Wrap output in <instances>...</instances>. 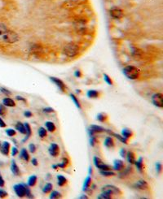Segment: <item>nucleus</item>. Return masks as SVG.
Instances as JSON below:
<instances>
[{"mask_svg":"<svg viewBox=\"0 0 163 199\" xmlns=\"http://www.w3.org/2000/svg\"><path fill=\"white\" fill-rule=\"evenodd\" d=\"M123 73L128 79L135 80L140 76V71L134 66H127L123 69Z\"/></svg>","mask_w":163,"mask_h":199,"instance_id":"obj_1","label":"nucleus"},{"mask_svg":"<svg viewBox=\"0 0 163 199\" xmlns=\"http://www.w3.org/2000/svg\"><path fill=\"white\" fill-rule=\"evenodd\" d=\"M64 53L69 57H74L79 53V47L74 43H69L64 48Z\"/></svg>","mask_w":163,"mask_h":199,"instance_id":"obj_2","label":"nucleus"},{"mask_svg":"<svg viewBox=\"0 0 163 199\" xmlns=\"http://www.w3.org/2000/svg\"><path fill=\"white\" fill-rule=\"evenodd\" d=\"M2 39H3L4 42H7V43L12 44L16 42H18L19 36L15 32L8 29L7 32L2 36Z\"/></svg>","mask_w":163,"mask_h":199,"instance_id":"obj_3","label":"nucleus"},{"mask_svg":"<svg viewBox=\"0 0 163 199\" xmlns=\"http://www.w3.org/2000/svg\"><path fill=\"white\" fill-rule=\"evenodd\" d=\"M102 192L107 193H109V194H114V195H122V191L120 190L119 188H117L114 185H107L103 186L101 188Z\"/></svg>","mask_w":163,"mask_h":199,"instance_id":"obj_4","label":"nucleus"},{"mask_svg":"<svg viewBox=\"0 0 163 199\" xmlns=\"http://www.w3.org/2000/svg\"><path fill=\"white\" fill-rule=\"evenodd\" d=\"M93 162H94L95 166L97 168H99L100 170L108 171L110 170V169H112L111 167L109 166V165L105 164V163L102 161L101 159H100L99 157H97V156H95L94 159H93Z\"/></svg>","mask_w":163,"mask_h":199,"instance_id":"obj_5","label":"nucleus"},{"mask_svg":"<svg viewBox=\"0 0 163 199\" xmlns=\"http://www.w3.org/2000/svg\"><path fill=\"white\" fill-rule=\"evenodd\" d=\"M152 103L154 105L157 107H160L162 108L163 107V95L162 94H160V93H157V94H155L152 95Z\"/></svg>","mask_w":163,"mask_h":199,"instance_id":"obj_6","label":"nucleus"},{"mask_svg":"<svg viewBox=\"0 0 163 199\" xmlns=\"http://www.w3.org/2000/svg\"><path fill=\"white\" fill-rule=\"evenodd\" d=\"M16 194L18 196L19 198H23L26 196V187L24 184H17L13 186Z\"/></svg>","mask_w":163,"mask_h":199,"instance_id":"obj_7","label":"nucleus"},{"mask_svg":"<svg viewBox=\"0 0 163 199\" xmlns=\"http://www.w3.org/2000/svg\"><path fill=\"white\" fill-rule=\"evenodd\" d=\"M105 128H103L101 126H99V125H91L90 128H88V133H89V135L90 137L91 136H94L95 133H103V132H105Z\"/></svg>","mask_w":163,"mask_h":199,"instance_id":"obj_8","label":"nucleus"},{"mask_svg":"<svg viewBox=\"0 0 163 199\" xmlns=\"http://www.w3.org/2000/svg\"><path fill=\"white\" fill-rule=\"evenodd\" d=\"M110 16H112V18L114 19H119L122 18L123 17V11L122 10H121L120 8H117V7H113L110 10Z\"/></svg>","mask_w":163,"mask_h":199,"instance_id":"obj_9","label":"nucleus"},{"mask_svg":"<svg viewBox=\"0 0 163 199\" xmlns=\"http://www.w3.org/2000/svg\"><path fill=\"white\" fill-rule=\"evenodd\" d=\"M48 151H49V154L51 155V156L53 157H56L58 156L59 153H60V147L56 143H52L50 145V147L48 149Z\"/></svg>","mask_w":163,"mask_h":199,"instance_id":"obj_10","label":"nucleus"},{"mask_svg":"<svg viewBox=\"0 0 163 199\" xmlns=\"http://www.w3.org/2000/svg\"><path fill=\"white\" fill-rule=\"evenodd\" d=\"M0 151L4 155H8L10 152V143L8 141H4L0 146Z\"/></svg>","mask_w":163,"mask_h":199,"instance_id":"obj_11","label":"nucleus"},{"mask_svg":"<svg viewBox=\"0 0 163 199\" xmlns=\"http://www.w3.org/2000/svg\"><path fill=\"white\" fill-rule=\"evenodd\" d=\"M134 187L135 188H138V189H140V190H147L149 188V184L146 182L145 181H137L135 184Z\"/></svg>","mask_w":163,"mask_h":199,"instance_id":"obj_12","label":"nucleus"},{"mask_svg":"<svg viewBox=\"0 0 163 199\" xmlns=\"http://www.w3.org/2000/svg\"><path fill=\"white\" fill-rule=\"evenodd\" d=\"M125 167L124 162L120 159H115L113 161V169L116 171H122Z\"/></svg>","mask_w":163,"mask_h":199,"instance_id":"obj_13","label":"nucleus"},{"mask_svg":"<svg viewBox=\"0 0 163 199\" xmlns=\"http://www.w3.org/2000/svg\"><path fill=\"white\" fill-rule=\"evenodd\" d=\"M51 80L52 82H54L59 89L62 91V92H65V85L64 84V82L62 81L61 80L58 79V78H56V77H51Z\"/></svg>","mask_w":163,"mask_h":199,"instance_id":"obj_14","label":"nucleus"},{"mask_svg":"<svg viewBox=\"0 0 163 199\" xmlns=\"http://www.w3.org/2000/svg\"><path fill=\"white\" fill-rule=\"evenodd\" d=\"M11 171L12 174L14 176H19L21 174V171H20V169H19V167L17 166V164L16 163L15 160H12L11 161Z\"/></svg>","mask_w":163,"mask_h":199,"instance_id":"obj_15","label":"nucleus"},{"mask_svg":"<svg viewBox=\"0 0 163 199\" xmlns=\"http://www.w3.org/2000/svg\"><path fill=\"white\" fill-rule=\"evenodd\" d=\"M135 166H136V167H137L138 171L140 172V173H142L143 171H144V159H143V158L142 157H140V159H138L137 161H135Z\"/></svg>","mask_w":163,"mask_h":199,"instance_id":"obj_16","label":"nucleus"},{"mask_svg":"<svg viewBox=\"0 0 163 199\" xmlns=\"http://www.w3.org/2000/svg\"><path fill=\"white\" fill-rule=\"evenodd\" d=\"M105 132H107L108 133H109L111 136H114L115 138H117L118 140H119L120 141H122V143H124V144H127V139H126V138H124L122 136H121V135H119V134H117V133H112V131L109 130V129H106L105 130Z\"/></svg>","mask_w":163,"mask_h":199,"instance_id":"obj_17","label":"nucleus"},{"mask_svg":"<svg viewBox=\"0 0 163 199\" xmlns=\"http://www.w3.org/2000/svg\"><path fill=\"white\" fill-rule=\"evenodd\" d=\"M3 104L5 107H13L16 106V102L13 99L10 98H5L3 100Z\"/></svg>","mask_w":163,"mask_h":199,"instance_id":"obj_18","label":"nucleus"},{"mask_svg":"<svg viewBox=\"0 0 163 199\" xmlns=\"http://www.w3.org/2000/svg\"><path fill=\"white\" fill-rule=\"evenodd\" d=\"M126 157H127L128 163H130V164H135V155L134 152L128 151V152H127Z\"/></svg>","mask_w":163,"mask_h":199,"instance_id":"obj_19","label":"nucleus"},{"mask_svg":"<svg viewBox=\"0 0 163 199\" xmlns=\"http://www.w3.org/2000/svg\"><path fill=\"white\" fill-rule=\"evenodd\" d=\"M91 185V176H88L86 178V180L84 181L83 184V190L85 192H87V191L89 190Z\"/></svg>","mask_w":163,"mask_h":199,"instance_id":"obj_20","label":"nucleus"},{"mask_svg":"<svg viewBox=\"0 0 163 199\" xmlns=\"http://www.w3.org/2000/svg\"><path fill=\"white\" fill-rule=\"evenodd\" d=\"M132 135H133V133L129 128H123L122 131V136L126 139H129L130 138H131Z\"/></svg>","mask_w":163,"mask_h":199,"instance_id":"obj_21","label":"nucleus"},{"mask_svg":"<svg viewBox=\"0 0 163 199\" xmlns=\"http://www.w3.org/2000/svg\"><path fill=\"white\" fill-rule=\"evenodd\" d=\"M105 145L107 148H112L114 146V141L111 137H107L105 140Z\"/></svg>","mask_w":163,"mask_h":199,"instance_id":"obj_22","label":"nucleus"},{"mask_svg":"<svg viewBox=\"0 0 163 199\" xmlns=\"http://www.w3.org/2000/svg\"><path fill=\"white\" fill-rule=\"evenodd\" d=\"M20 157H21V159H22L23 160H25L26 162H28V161H29V155L26 149H22L21 151V154H20Z\"/></svg>","mask_w":163,"mask_h":199,"instance_id":"obj_23","label":"nucleus"},{"mask_svg":"<svg viewBox=\"0 0 163 199\" xmlns=\"http://www.w3.org/2000/svg\"><path fill=\"white\" fill-rule=\"evenodd\" d=\"M25 128H26V138L24 139V141H27L28 139H29V138L31 136V134H32V130H31V127H30V125H29V123H26L25 124Z\"/></svg>","mask_w":163,"mask_h":199,"instance_id":"obj_24","label":"nucleus"},{"mask_svg":"<svg viewBox=\"0 0 163 199\" xmlns=\"http://www.w3.org/2000/svg\"><path fill=\"white\" fill-rule=\"evenodd\" d=\"M16 129L17 131H19L21 134H26V128H25V125L23 124L21 122H18V123L16 124Z\"/></svg>","mask_w":163,"mask_h":199,"instance_id":"obj_25","label":"nucleus"},{"mask_svg":"<svg viewBox=\"0 0 163 199\" xmlns=\"http://www.w3.org/2000/svg\"><path fill=\"white\" fill-rule=\"evenodd\" d=\"M67 183V179L61 175H58L57 176V184L59 186H64Z\"/></svg>","mask_w":163,"mask_h":199,"instance_id":"obj_26","label":"nucleus"},{"mask_svg":"<svg viewBox=\"0 0 163 199\" xmlns=\"http://www.w3.org/2000/svg\"><path fill=\"white\" fill-rule=\"evenodd\" d=\"M45 125H46L47 130H48L49 132H54V131L56 130V128L54 123H53V122H51V121H47V122H46Z\"/></svg>","mask_w":163,"mask_h":199,"instance_id":"obj_27","label":"nucleus"},{"mask_svg":"<svg viewBox=\"0 0 163 199\" xmlns=\"http://www.w3.org/2000/svg\"><path fill=\"white\" fill-rule=\"evenodd\" d=\"M37 176H31L29 178V180H28V183H27V185H29V187H33V186H34V185H36L37 183Z\"/></svg>","mask_w":163,"mask_h":199,"instance_id":"obj_28","label":"nucleus"},{"mask_svg":"<svg viewBox=\"0 0 163 199\" xmlns=\"http://www.w3.org/2000/svg\"><path fill=\"white\" fill-rule=\"evenodd\" d=\"M99 92L96 90H89L87 92V97L90 98H96L99 97Z\"/></svg>","mask_w":163,"mask_h":199,"instance_id":"obj_29","label":"nucleus"},{"mask_svg":"<svg viewBox=\"0 0 163 199\" xmlns=\"http://www.w3.org/2000/svg\"><path fill=\"white\" fill-rule=\"evenodd\" d=\"M100 173L101 174L102 176H106V177H109V176H115V175H116V174H115V172H113V171H112L111 170H108V171H101V170H100Z\"/></svg>","mask_w":163,"mask_h":199,"instance_id":"obj_30","label":"nucleus"},{"mask_svg":"<svg viewBox=\"0 0 163 199\" xmlns=\"http://www.w3.org/2000/svg\"><path fill=\"white\" fill-rule=\"evenodd\" d=\"M52 188H53L52 184H51V183H47V184H46V185H44L43 188V192L44 193H50L51 190H52Z\"/></svg>","mask_w":163,"mask_h":199,"instance_id":"obj_31","label":"nucleus"},{"mask_svg":"<svg viewBox=\"0 0 163 199\" xmlns=\"http://www.w3.org/2000/svg\"><path fill=\"white\" fill-rule=\"evenodd\" d=\"M70 97H71V99L73 100V102H74V104L76 105V107L78 109H82V107H81V104H80L78 99L76 98V96L74 94H70Z\"/></svg>","mask_w":163,"mask_h":199,"instance_id":"obj_32","label":"nucleus"},{"mask_svg":"<svg viewBox=\"0 0 163 199\" xmlns=\"http://www.w3.org/2000/svg\"><path fill=\"white\" fill-rule=\"evenodd\" d=\"M97 198L99 199H111L112 198V195L109 194V193H107L102 192V193H100V195L97 196Z\"/></svg>","mask_w":163,"mask_h":199,"instance_id":"obj_33","label":"nucleus"},{"mask_svg":"<svg viewBox=\"0 0 163 199\" xmlns=\"http://www.w3.org/2000/svg\"><path fill=\"white\" fill-rule=\"evenodd\" d=\"M38 135L41 138H43L47 137V130L46 128H44L43 127H41L38 129Z\"/></svg>","mask_w":163,"mask_h":199,"instance_id":"obj_34","label":"nucleus"},{"mask_svg":"<svg viewBox=\"0 0 163 199\" xmlns=\"http://www.w3.org/2000/svg\"><path fill=\"white\" fill-rule=\"evenodd\" d=\"M107 118H108V117H107V116H106L105 114H104V113H100V114H98L97 120H98V121H100V122H101V123H103V122L106 121Z\"/></svg>","mask_w":163,"mask_h":199,"instance_id":"obj_35","label":"nucleus"},{"mask_svg":"<svg viewBox=\"0 0 163 199\" xmlns=\"http://www.w3.org/2000/svg\"><path fill=\"white\" fill-rule=\"evenodd\" d=\"M68 164H69V159H67V158H63L62 163L58 164V167H61V168H65L66 167L68 166Z\"/></svg>","mask_w":163,"mask_h":199,"instance_id":"obj_36","label":"nucleus"},{"mask_svg":"<svg viewBox=\"0 0 163 199\" xmlns=\"http://www.w3.org/2000/svg\"><path fill=\"white\" fill-rule=\"evenodd\" d=\"M60 198H61V194L58 191H52V193H51V196H50V198L51 199Z\"/></svg>","mask_w":163,"mask_h":199,"instance_id":"obj_37","label":"nucleus"},{"mask_svg":"<svg viewBox=\"0 0 163 199\" xmlns=\"http://www.w3.org/2000/svg\"><path fill=\"white\" fill-rule=\"evenodd\" d=\"M7 30H8V29L7 28V26L4 24H0V36H3Z\"/></svg>","mask_w":163,"mask_h":199,"instance_id":"obj_38","label":"nucleus"},{"mask_svg":"<svg viewBox=\"0 0 163 199\" xmlns=\"http://www.w3.org/2000/svg\"><path fill=\"white\" fill-rule=\"evenodd\" d=\"M6 133H7V135L8 137H13V136L16 135V130H14V129H12V128H8V129L6 130Z\"/></svg>","mask_w":163,"mask_h":199,"instance_id":"obj_39","label":"nucleus"},{"mask_svg":"<svg viewBox=\"0 0 163 199\" xmlns=\"http://www.w3.org/2000/svg\"><path fill=\"white\" fill-rule=\"evenodd\" d=\"M104 79H105V80L107 82V84H109V85H112V84H113V82H112V79L109 77L107 74H105L104 75Z\"/></svg>","mask_w":163,"mask_h":199,"instance_id":"obj_40","label":"nucleus"},{"mask_svg":"<svg viewBox=\"0 0 163 199\" xmlns=\"http://www.w3.org/2000/svg\"><path fill=\"white\" fill-rule=\"evenodd\" d=\"M97 143V139L95 138V136H91L90 137V144L91 146H95V145Z\"/></svg>","mask_w":163,"mask_h":199,"instance_id":"obj_41","label":"nucleus"},{"mask_svg":"<svg viewBox=\"0 0 163 199\" xmlns=\"http://www.w3.org/2000/svg\"><path fill=\"white\" fill-rule=\"evenodd\" d=\"M156 170L158 174H160L162 172V163H159V162L156 163Z\"/></svg>","mask_w":163,"mask_h":199,"instance_id":"obj_42","label":"nucleus"},{"mask_svg":"<svg viewBox=\"0 0 163 199\" xmlns=\"http://www.w3.org/2000/svg\"><path fill=\"white\" fill-rule=\"evenodd\" d=\"M6 113V108L4 104H0V116H3Z\"/></svg>","mask_w":163,"mask_h":199,"instance_id":"obj_43","label":"nucleus"},{"mask_svg":"<svg viewBox=\"0 0 163 199\" xmlns=\"http://www.w3.org/2000/svg\"><path fill=\"white\" fill-rule=\"evenodd\" d=\"M0 91H1V93H3L4 94H5V95H7V96H10L11 94V93L10 92L9 90H7V89H5V88H0Z\"/></svg>","mask_w":163,"mask_h":199,"instance_id":"obj_44","label":"nucleus"},{"mask_svg":"<svg viewBox=\"0 0 163 199\" xmlns=\"http://www.w3.org/2000/svg\"><path fill=\"white\" fill-rule=\"evenodd\" d=\"M7 193L6 192V191H4V189H2V188H0V198H6V197H7Z\"/></svg>","mask_w":163,"mask_h":199,"instance_id":"obj_45","label":"nucleus"},{"mask_svg":"<svg viewBox=\"0 0 163 199\" xmlns=\"http://www.w3.org/2000/svg\"><path fill=\"white\" fill-rule=\"evenodd\" d=\"M29 150L31 153H34L36 151V146L34 144H29Z\"/></svg>","mask_w":163,"mask_h":199,"instance_id":"obj_46","label":"nucleus"},{"mask_svg":"<svg viewBox=\"0 0 163 199\" xmlns=\"http://www.w3.org/2000/svg\"><path fill=\"white\" fill-rule=\"evenodd\" d=\"M43 112L45 113H52L54 112V109L52 107H46L43 109Z\"/></svg>","mask_w":163,"mask_h":199,"instance_id":"obj_47","label":"nucleus"},{"mask_svg":"<svg viewBox=\"0 0 163 199\" xmlns=\"http://www.w3.org/2000/svg\"><path fill=\"white\" fill-rule=\"evenodd\" d=\"M18 150H17V148L16 147H13L12 148V150H11V155L12 156H16L17 154H18Z\"/></svg>","mask_w":163,"mask_h":199,"instance_id":"obj_48","label":"nucleus"},{"mask_svg":"<svg viewBox=\"0 0 163 199\" xmlns=\"http://www.w3.org/2000/svg\"><path fill=\"white\" fill-rule=\"evenodd\" d=\"M126 155H127L126 150H125V149H122V150H120V155L122 156V158H125V157H126Z\"/></svg>","mask_w":163,"mask_h":199,"instance_id":"obj_49","label":"nucleus"},{"mask_svg":"<svg viewBox=\"0 0 163 199\" xmlns=\"http://www.w3.org/2000/svg\"><path fill=\"white\" fill-rule=\"evenodd\" d=\"M24 116H26V117H27V118H29V117H31V116H33V114L31 111H26L25 112H24Z\"/></svg>","mask_w":163,"mask_h":199,"instance_id":"obj_50","label":"nucleus"},{"mask_svg":"<svg viewBox=\"0 0 163 199\" xmlns=\"http://www.w3.org/2000/svg\"><path fill=\"white\" fill-rule=\"evenodd\" d=\"M4 185H5V181H4V180L2 177V176H1V174H0V187H4Z\"/></svg>","mask_w":163,"mask_h":199,"instance_id":"obj_51","label":"nucleus"},{"mask_svg":"<svg viewBox=\"0 0 163 199\" xmlns=\"http://www.w3.org/2000/svg\"><path fill=\"white\" fill-rule=\"evenodd\" d=\"M5 127H6V123L2 118H0V128H5Z\"/></svg>","mask_w":163,"mask_h":199,"instance_id":"obj_52","label":"nucleus"},{"mask_svg":"<svg viewBox=\"0 0 163 199\" xmlns=\"http://www.w3.org/2000/svg\"><path fill=\"white\" fill-rule=\"evenodd\" d=\"M16 98L17 100H19V101H22V102H26V98H23V97H21V96H16Z\"/></svg>","mask_w":163,"mask_h":199,"instance_id":"obj_53","label":"nucleus"},{"mask_svg":"<svg viewBox=\"0 0 163 199\" xmlns=\"http://www.w3.org/2000/svg\"><path fill=\"white\" fill-rule=\"evenodd\" d=\"M32 164L33 165V166H38V160H37V159H35V158H33V159H32Z\"/></svg>","mask_w":163,"mask_h":199,"instance_id":"obj_54","label":"nucleus"},{"mask_svg":"<svg viewBox=\"0 0 163 199\" xmlns=\"http://www.w3.org/2000/svg\"><path fill=\"white\" fill-rule=\"evenodd\" d=\"M75 76H78V77H80V76H82V74H81V73H80V71H76V73H75Z\"/></svg>","mask_w":163,"mask_h":199,"instance_id":"obj_55","label":"nucleus"},{"mask_svg":"<svg viewBox=\"0 0 163 199\" xmlns=\"http://www.w3.org/2000/svg\"><path fill=\"white\" fill-rule=\"evenodd\" d=\"M79 198L80 199H83V198H85V199H87L88 198V197L87 196H86V195H83V196H80L79 197Z\"/></svg>","mask_w":163,"mask_h":199,"instance_id":"obj_56","label":"nucleus"},{"mask_svg":"<svg viewBox=\"0 0 163 199\" xmlns=\"http://www.w3.org/2000/svg\"><path fill=\"white\" fill-rule=\"evenodd\" d=\"M58 167H59L58 164H56V165H53V166H52V168H53V169H55V170H56V169H57Z\"/></svg>","mask_w":163,"mask_h":199,"instance_id":"obj_57","label":"nucleus"},{"mask_svg":"<svg viewBox=\"0 0 163 199\" xmlns=\"http://www.w3.org/2000/svg\"><path fill=\"white\" fill-rule=\"evenodd\" d=\"M91 174H92V167H89V175H91Z\"/></svg>","mask_w":163,"mask_h":199,"instance_id":"obj_58","label":"nucleus"},{"mask_svg":"<svg viewBox=\"0 0 163 199\" xmlns=\"http://www.w3.org/2000/svg\"><path fill=\"white\" fill-rule=\"evenodd\" d=\"M1 145H2V142H1V141H0V146H1Z\"/></svg>","mask_w":163,"mask_h":199,"instance_id":"obj_59","label":"nucleus"}]
</instances>
